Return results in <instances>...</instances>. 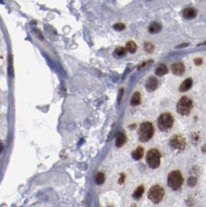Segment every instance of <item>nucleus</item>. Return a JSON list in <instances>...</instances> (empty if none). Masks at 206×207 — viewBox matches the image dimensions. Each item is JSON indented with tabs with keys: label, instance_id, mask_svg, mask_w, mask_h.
I'll list each match as a JSON object with an SVG mask.
<instances>
[{
	"label": "nucleus",
	"instance_id": "nucleus-15",
	"mask_svg": "<svg viewBox=\"0 0 206 207\" xmlns=\"http://www.w3.org/2000/svg\"><path fill=\"white\" fill-rule=\"evenodd\" d=\"M143 154H144L143 148H141V147H138L136 150H134L133 152H132V153H131V157H133L134 160L138 161V160H140L141 157H143Z\"/></svg>",
	"mask_w": 206,
	"mask_h": 207
},
{
	"label": "nucleus",
	"instance_id": "nucleus-9",
	"mask_svg": "<svg viewBox=\"0 0 206 207\" xmlns=\"http://www.w3.org/2000/svg\"><path fill=\"white\" fill-rule=\"evenodd\" d=\"M158 87V80L155 77H150L146 83V91L149 92H152L156 91Z\"/></svg>",
	"mask_w": 206,
	"mask_h": 207
},
{
	"label": "nucleus",
	"instance_id": "nucleus-11",
	"mask_svg": "<svg viewBox=\"0 0 206 207\" xmlns=\"http://www.w3.org/2000/svg\"><path fill=\"white\" fill-rule=\"evenodd\" d=\"M192 84H193V81H192L191 79H186V80L180 85V87H179V91H180V92H186V91H189V90L191 88Z\"/></svg>",
	"mask_w": 206,
	"mask_h": 207
},
{
	"label": "nucleus",
	"instance_id": "nucleus-18",
	"mask_svg": "<svg viewBox=\"0 0 206 207\" xmlns=\"http://www.w3.org/2000/svg\"><path fill=\"white\" fill-rule=\"evenodd\" d=\"M126 143V136L123 133H120L116 139V146L117 147H122Z\"/></svg>",
	"mask_w": 206,
	"mask_h": 207
},
{
	"label": "nucleus",
	"instance_id": "nucleus-16",
	"mask_svg": "<svg viewBox=\"0 0 206 207\" xmlns=\"http://www.w3.org/2000/svg\"><path fill=\"white\" fill-rule=\"evenodd\" d=\"M126 54H127L126 48H123V47H119V48H116L115 51L114 52L113 55L116 58H122L125 55H126Z\"/></svg>",
	"mask_w": 206,
	"mask_h": 207
},
{
	"label": "nucleus",
	"instance_id": "nucleus-3",
	"mask_svg": "<svg viewBox=\"0 0 206 207\" xmlns=\"http://www.w3.org/2000/svg\"><path fill=\"white\" fill-rule=\"evenodd\" d=\"M193 108L192 101L188 97H182L177 105V111L181 115H188Z\"/></svg>",
	"mask_w": 206,
	"mask_h": 207
},
{
	"label": "nucleus",
	"instance_id": "nucleus-4",
	"mask_svg": "<svg viewBox=\"0 0 206 207\" xmlns=\"http://www.w3.org/2000/svg\"><path fill=\"white\" fill-rule=\"evenodd\" d=\"M174 125V118L170 113H163L158 119V127L163 132L170 129Z\"/></svg>",
	"mask_w": 206,
	"mask_h": 207
},
{
	"label": "nucleus",
	"instance_id": "nucleus-25",
	"mask_svg": "<svg viewBox=\"0 0 206 207\" xmlns=\"http://www.w3.org/2000/svg\"><path fill=\"white\" fill-rule=\"evenodd\" d=\"M194 63L196 66H200L202 64V59L201 58H196L194 59Z\"/></svg>",
	"mask_w": 206,
	"mask_h": 207
},
{
	"label": "nucleus",
	"instance_id": "nucleus-10",
	"mask_svg": "<svg viewBox=\"0 0 206 207\" xmlns=\"http://www.w3.org/2000/svg\"><path fill=\"white\" fill-rule=\"evenodd\" d=\"M196 15V10L191 8V7H188V8L184 9V11H183V16L186 20H192V19L195 18Z\"/></svg>",
	"mask_w": 206,
	"mask_h": 207
},
{
	"label": "nucleus",
	"instance_id": "nucleus-27",
	"mask_svg": "<svg viewBox=\"0 0 206 207\" xmlns=\"http://www.w3.org/2000/svg\"><path fill=\"white\" fill-rule=\"evenodd\" d=\"M202 152H203V153H206V144H205V145H204V146L202 147Z\"/></svg>",
	"mask_w": 206,
	"mask_h": 207
},
{
	"label": "nucleus",
	"instance_id": "nucleus-20",
	"mask_svg": "<svg viewBox=\"0 0 206 207\" xmlns=\"http://www.w3.org/2000/svg\"><path fill=\"white\" fill-rule=\"evenodd\" d=\"M104 180H105V176H104L103 173L99 172V173L97 174L95 178V181L97 185H102L104 182Z\"/></svg>",
	"mask_w": 206,
	"mask_h": 207
},
{
	"label": "nucleus",
	"instance_id": "nucleus-14",
	"mask_svg": "<svg viewBox=\"0 0 206 207\" xmlns=\"http://www.w3.org/2000/svg\"><path fill=\"white\" fill-rule=\"evenodd\" d=\"M130 103L132 106H137L141 103V95L139 92H136L132 95Z\"/></svg>",
	"mask_w": 206,
	"mask_h": 207
},
{
	"label": "nucleus",
	"instance_id": "nucleus-8",
	"mask_svg": "<svg viewBox=\"0 0 206 207\" xmlns=\"http://www.w3.org/2000/svg\"><path fill=\"white\" fill-rule=\"evenodd\" d=\"M171 72L173 74L176 76H181L185 71V66L182 63H175L171 65L170 66Z\"/></svg>",
	"mask_w": 206,
	"mask_h": 207
},
{
	"label": "nucleus",
	"instance_id": "nucleus-2",
	"mask_svg": "<svg viewBox=\"0 0 206 207\" xmlns=\"http://www.w3.org/2000/svg\"><path fill=\"white\" fill-rule=\"evenodd\" d=\"M168 186L173 190H177L183 184V177L180 171H174L170 172L167 178Z\"/></svg>",
	"mask_w": 206,
	"mask_h": 207
},
{
	"label": "nucleus",
	"instance_id": "nucleus-28",
	"mask_svg": "<svg viewBox=\"0 0 206 207\" xmlns=\"http://www.w3.org/2000/svg\"><path fill=\"white\" fill-rule=\"evenodd\" d=\"M2 150H3V146H2V143H0V153L2 152Z\"/></svg>",
	"mask_w": 206,
	"mask_h": 207
},
{
	"label": "nucleus",
	"instance_id": "nucleus-1",
	"mask_svg": "<svg viewBox=\"0 0 206 207\" xmlns=\"http://www.w3.org/2000/svg\"><path fill=\"white\" fill-rule=\"evenodd\" d=\"M154 133V129L153 126L152 125V123L150 122H144L141 125L139 130V139L141 142H148L151 139Z\"/></svg>",
	"mask_w": 206,
	"mask_h": 207
},
{
	"label": "nucleus",
	"instance_id": "nucleus-22",
	"mask_svg": "<svg viewBox=\"0 0 206 207\" xmlns=\"http://www.w3.org/2000/svg\"><path fill=\"white\" fill-rule=\"evenodd\" d=\"M152 64V61H146V62H142V63H141V64L138 66V69H144V68H147V67H149L150 66H151V65Z\"/></svg>",
	"mask_w": 206,
	"mask_h": 207
},
{
	"label": "nucleus",
	"instance_id": "nucleus-17",
	"mask_svg": "<svg viewBox=\"0 0 206 207\" xmlns=\"http://www.w3.org/2000/svg\"><path fill=\"white\" fill-rule=\"evenodd\" d=\"M144 191H145V189H144L143 185H140V186H139L136 189V191L134 192L132 196H133V198L135 199H140L142 196V195H143Z\"/></svg>",
	"mask_w": 206,
	"mask_h": 207
},
{
	"label": "nucleus",
	"instance_id": "nucleus-12",
	"mask_svg": "<svg viewBox=\"0 0 206 207\" xmlns=\"http://www.w3.org/2000/svg\"><path fill=\"white\" fill-rule=\"evenodd\" d=\"M169 70H168V68L165 64H160L157 68L156 69L155 72L156 74L159 77H162V76H164V75L167 74Z\"/></svg>",
	"mask_w": 206,
	"mask_h": 207
},
{
	"label": "nucleus",
	"instance_id": "nucleus-7",
	"mask_svg": "<svg viewBox=\"0 0 206 207\" xmlns=\"http://www.w3.org/2000/svg\"><path fill=\"white\" fill-rule=\"evenodd\" d=\"M170 145L173 149L179 151H183L185 148V146H186V142L183 137L179 135H176L174 136L170 139Z\"/></svg>",
	"mask_w": 206,
	"mask_h": 207
},
{
	"label": "nucleus",
	"instance_id": "nucleus-23",
	"mask_svg": "<svg viewBox=\"0 0 206 207\" xmlns=\"http://www.w3.org/2000/svg\"><path fill=\"white\" fill-rule=\"evenodd\" d=\"M114 29L117 30V31H122V30L125 29V26L124 24L117 23V24H115L114 25Z\"/></svg>",
	"mask_w": 206,
	"mask_h": 207
},
{
	"label": "nucleus",
	"instance_id": "nucleus-6",
	"mask_svg": "<svg viewBox=\"0 0 206 207\" xmlns=\"http://www.w3.org/2000/svg\"><path fill=\"white\" fill-rule=\"evenodd\" d=\"M146 161L150 167L157 168L160 164V153L157 150H150L146 155Z\"/></svg>",
	"mask_w": 206,
	"mask_h": 207
},
{
	"label": "nucleus",
	"instance_id": "nucleus-13",
	"mask_svg": "<svg viewBox=\"0 0 206 207\" xmlns=\"http://www.w3.org/2000/svg\"><path fill=\"white\" fill-rule=\"evenodd\" d=\"M161 29L162 26L159 23L154 22L152 23L150 26H149L148 30H149V32L151 33V34H157V33H159L161 30Z\"/></svg>",
	"mask_w": 206,
	"mask_h": 207
},
{
	"label": "nucleus",
	"instance_id": "nucleus-5",
	"mask_svg": "<svg viewBox=\"0 0 206 207\" xmlns=\"http://www.w3.org/2000/svg\"><path fill=\"white\" fill-rule=\"evenodd\" d=\"M164 195V190L160 185H154L150 189L148 193V197L153 203H159L161 201Z\"/></svg>",
	"mask_w": 206,
	"mask_h": 207
},
{
	"label": "nucleus",
	"instance_id": "nucleus-19",
	"mask_svg": "<svg viewBox=\"0 0 206 207\" xmlns=\"http://www.w3.org/2000/svg\"><path fill=\"white\" fill-rule=\"evenodd\" d=\"M125 48L126 50L128 52H129L130 53H134L136 52V50H137V45H136V44L134 41H130L127 42V44H126Z\"/></svg>",
	"mask_w": 206,
	"mask_h": 207
},
{
	"label": "nucleus",
	"instance_id": "nucleus-21",
	"mask_svg": "<svg viewBox=\"0 0 206 207\" xmlns=\"http://www.w3.org/2000/svg\"><path fill=\"white\" fill-rule=\"evenodd\" d=\"M144 48L147 52L152 53L154 51V45L150 42H146L144 44Z\"/></svg>",
	"mask_w": 206,
	"mask_h": 207
},
{
	"label": "nucleus",
	"instance_id": "nucleus-26",
	"mask_svg": "<svg viewBox=\"0 0 206 207\" xmlns=\"http://www.w3.org/2000/svg\"><path fill=\"white\" fill-rule=\"evenodd\" d=\"M125 175H124V174H121V176H120V178H119V183L120 184H122L125 181Z\"/></svg>",
	"mask_w": 206,
	"mask_h": 207
},
{
	"label": "nucleus",
	"instance_id": "nucleus-24",
	"mask_svg": "<svg viewBox=\"0 0 206 207\" xmlns=\"http://www.w3.org/2000/svg\"><path fill=\"white\" fill-rule=\"evenodd\" d=\"M197 183V179L196 178L194 177V176H191L188 178V185L190 186V187H194V185H196Z\"/></svg>",
	"mask_w": 206,
	"mask_h": 207
}]
</instances>
